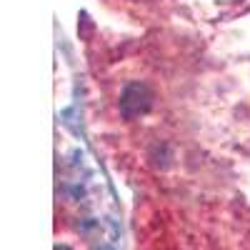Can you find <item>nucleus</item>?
I'll return each mask as SVG.
<instances>
[{"label": "nucleus", "mask_w": 250, "mask_h": 250, "mask_svg": "<svg viewBox=\"0 0 250 250\" xmlns=\"http://www.w3.org/2000/svg\"><path fill=\"white\" fill-rule=\"evenodd\" d=\"M55 250H68V248H60V245H58V248H55Z\"/></svg>", "instance_id": "f257e3e1"}]
</instances>
